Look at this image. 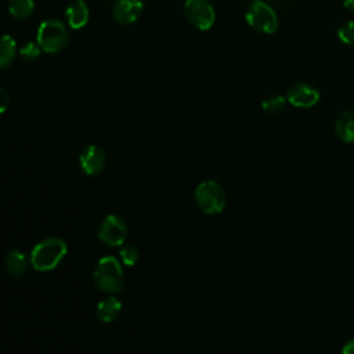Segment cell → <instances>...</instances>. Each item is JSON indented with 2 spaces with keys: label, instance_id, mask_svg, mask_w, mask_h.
Here are the masks:
<instances>
[{
  "label": "cell",
  "instance_id": "20",
  "mask_svg": "<svg viewBox=\"0 0 354 354\" xmlns=\"http://www.w3.org/2000/svg\"><path fill=\"white\" fill-rule=\"evenodd\" d=\"M337 36L342 43L344 44H354V21H348L347 24L342 25L337 30Z\"/></svg>",
  "mask_w": 354,
  "mask_h": 354
},
{
  "label": "cell",
  "instance_id": "16",
  "mask_svg": "<svg viewBox=\"0 0 354 354\" xmlns=\"http://www.w3.org/2000/svg\"><path fill=\"white\" fill-rule=\"evenodd\" d=\"M8 12L15 19H26L35 10V0H8Z\"/></svg>",
  "mask_w": 354,
  "mask_h": 354
},
{
  "label": "cell",
  "instance_id": "7",
  "mask_svg": "<svg viewBox=\"0 0 354 354\" xmlns=\"http://www.w3.org/2000/svg\"><path fill=\"white\" fill-rule=\"evenodd\" d=\"M127 224L118 214H108L98 230L100 239L109 246H120L127 238Z\"/></svg>",
  "mask_w": 354,
  "mask_h": 354
},
{
  "label": "cell",
  "instance_id": "13",
  "mask_svg": "<svg viewBox=\"0 0 354 354\" xmlns=\"http://www.w3.org/2000/svg\"><path fill=\"white\" fill-rule=\"evenodd\" d=\"M30 264V259L21 250H10L4 257V267L6 271L12 277H21L24 275Z\"/></svg>",
  "mask_w": 354,
  "mask_h": 354
},
{
  "label": "cell",
  "instance_id": "24",
  "mask_svg": "<svg viewBox=\"0 0 354 354\" xmlns=\"http://www.w3.org/2000/svg\"><path fill=\"white\" fill-rule=\"evenodd\" d=\"M242 1H250V3H253V1H257V0H242Z\"/></svg>",
  "mask_w": 354,
  "mask_h": 354
},
{
  "label": "cell",
  "instance_id": "17",
  "mask_svg": "<svg viewBox=\"0 0 354 354\" xmlns=\"http://www.w3.org/2000/svg\"><path fill=\"white\" fill-rule=\"evenodd\" d=\"M285 104H286L285 97L275 94L264 98L261 102V108L267 113H279L285 108Z\"/></svg>",
  "mask_w": 354,
  "mask_h": 354
},
{
  "label": "cell",
  "instance_id": "8",
  "mask_svg": "<svg viewBox=\"0 0 354 354\" xmlns=\"http://www.w3.org/2000/svg\"><path fill=\"white\" fill-rule=\"evenodd\" d=\"M106 163V153L105 151L98 147V145H87L80 156H79V165L80 169L87 174V176H95L102 171Z\"/></svg>",
  "mask_w": 354,
  "mask_h": 354
},
{
  "label": "cell",
  "instance_id": "23",
  "mask_svg": "<svg viewBox=\"0 0 354 354\" xmlns=\"http://www.w3.org/2000/svg\"><path fill=\"white\" fill-rule=\"evenodd\" d=\"M343 6L350 10V11H354V0H343Z\"/></svg>",
  "mask_w": 354,
  "mask_h": 354
},
{
  "label": "cell",
  "instance_id": "2",
  "mask_svg": "<svg viewBox=\"0 0 354 354\" xmlns=\"http://www.w3.org/2000/svg\"><path fill=\"white\" fill-rule=\"evenodd\" d=\"M69 41V30L59 19H46L37 28L36 43L41 51L57 54L66 47Z\"/></svg>",
  "mask_w": 354,
  "mask_h": 354
},
{
  "label": "cell",
  "instance_id": "1",
  "mask_svg": "<svg viewBox=\"0 0 354 354\" xmlns=\"http://www.w3.org/2000/svg\"><path fill=\"white\" fill-rule=\"evenodd\" d=\"M68 252L66 242L61 238H46L36 243L30 252V266L37 271L54 270Z\"/></svg>",
  "mask_w": 354,
  "mask_h": 354
},
{
  "label": "cell",
  "instance_id": "15",
  "mask_svg": "<svg viewBox=\"0 0 354 354\" xmlns=\"http://www.w3.org/2000/svg\"><path fill=\"white\" fill-rule=\"evenodd\" d=\"M17 55V43L12 36H0V69L8 68Z\"/></svg>",
  "mask_w": 354,
  "mask_h": 354
},
{
  "label": "cell",
  "instance_id": "18",
  "mask_svg": "<svg viewBox=\"0 0 354 354\" xmlns=\"http://www.w3.org/2000/svg\"><path fill=\"white\" fill-rule=\"evenodd\" d=\"M18 54H19V57H21L24 61L32 62V61H36V59L40 57L41 48H40V46H39L37 43H35V41H28V43H25L24 46L19 47Z\"/></svg>",
  "mask_w": 354,
  "mask_h": 354
},
{
  "label": "cell",
  "instance_id": "12",
  "mask_svg": "<svg viewBox=\"0 0 354 354\" xmlns=\"http://www.w3.org/2000/svg\"><path fill=\"white\" fill-rule=\"evenodd\" d=\"M122 311V303L116 296H105L95 307V315L101 322H113Z\"/></svg>",
  "mask_w": 354,
  "mask_h": 354
},
{
  "label": "cell",
  "instance_id": "21",
  "mask_svg": "<svg viewBox=\"0 0 354 354\" xmlns=\"http://www.w3.org/2000/svg\"><path fill=\"white\" fill-rule=\"evenodd\" d=\"M10 105V95L8 93L0 86V113H4Z\"/></svg>",
  "mask_w": 354,
  "mask_h": 354
},
{
  "label": "cell",
  "instance_id": "11",
  "mask_svg": "<svg viewBox=\"0 0 354 354\" xmlns=\"http://www.w3.org/2000/svg\"><path fill=\"white\" fill-rule=\"evenodd\" d=\"M65 18L69 28L76 30L82 29L83 26H86L90 18V11L87 4L83 0L72 1L65 10Z\"/></svg>",
  "mask_w": 354,
  "mask_h": 354
},
{
  "label": "cell",
  "instance_id": "14",
  "mask_svg": "<svg viewBox=\"0 0 354 354\" xmlns=\"http://www.w3.org/2000/svg\"><path fill=\"white\" fill-rule=\"evenodd\" d=\"M335 131L340 141L351 144L354 142V109L342 112L335 123Z\"/></svg>",
  "mask_w": 354,
  "mask_h": 354
},
{
  "label": "cell",
  "instance_id": "22",
  "mask_svg": "<svg viewBox=\"0 0 354 354\" xmlns=\"http://www.w3.org/2000/svg\"><path fill=\"white\" fill-rule=\"evenodd\" d=\"M342 354H354V337H351L343 344Z\"/></svg>",
  "mask_w": 354,
  "mask_h": 354
},
{
  "label": "cell",
  "instance_id": "10",
  "mask_svg": "<svg viewBox=\"0 0 354 354\" xmlns=\"http://www.w3.org/2000/svg\"><path fill=\"white\" fill-rule=\"evenodd\" d=\"M288 101L296 108H311L319 100L315 87L307 83H295L288 88Z\"/></svg>",
  "mask_w": 354,
  "mask_h": 354
},
{
  "label": "cell",
  "instance_id": "3",
  "mask_svg": "<svg viewBox=\"0 0 354 354\" xmlns=\"http://www.w3.org/2000/svg\"><path fill=\"white\" fill-rule=\"evenodd\" d=\"M94 283L105 293H118L123 289V270L113 256H105L98 260L94 270Z\"/></svg>",
  "mask_w": 354,
  "mask_h": 354
},
{
  "label": "cell",
  "instance_id": "19",
  "mask_svg": "<svg viewBox=\"0 0 354 354\" xmlns=\"http://www.w3.org/2000/svg\"><path fill=\"white\" fill-rule=\"evenodd\" d=\"M119 256H120V259H122L124 266L131 267V266H134L138 261L140 252H138V249L134 245H124L119 250Z\"/></svg>",
  "mask_w": 354,
  "mask_h": 354
},
{
  "label": "cell",
  "instance_id": "4",
  "mask_svg": "<svg viewBox=\"0 0 354 354\" xmlns=\"http://www.w3.org/2000/svg\"><path fill=\"white\" fill-rule=\"evenodd\" d=\"M195 201L203 213L214 216L224 210L227 196L224 188L217 181L206 180L199 183V185L196 187Z\"/></svg>",
  "mask_w": 354,
  "mask_h": 354
},
{
  "label": "cell",
  "instance_id": "6",
  "mask_svg": "<svg viewBox=\"0 0 354 354\" xmlns=\"http://www.w3.org/2000/svg\"><path fill=\"white\" fill-rule=\"evenodd\" d=\"M184 14L191 25L199 30H207L213 26L216 12L209 0H185Z\"/></svg>",
  "mask_w": 354,
  "mask_h": 354
},
{
  "label": "cell",
  "instance_id": "5",
  "mask_svg": "<svg viewBox=\"0 0 354 354\" xmlns=\"http://www.w3.org/2000/svg\"><path fill=\"white\" fill-rule=\"evenodd\" d=\"M245 18L252 28L263 33H274L278 28V17L275 11L261 0L250 3Z\"/></svg>",
  "mask_w": 354,
  "mask_h": 354
},
{
  "label": "cell",
  "instance_id": "9",
  "mask_svg": "<svg viewBox=\"0 0 354 354\" xmlns=\"http://www.w3.org/2000/svg\"><path fill=\"white\" fill-rule=\"evenodd\" d=\"M142 11V0H116L112 7V17L122 25H130L141 17Z\"/></svg>",
  "mask_w": 354,
  "mask_h": 354
}]
</instances>
